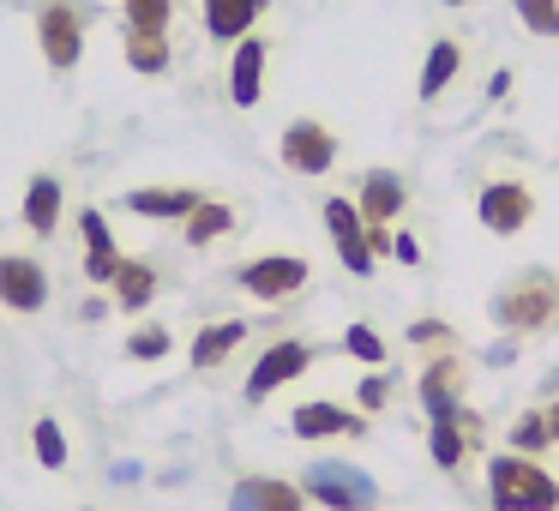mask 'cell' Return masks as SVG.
Here are the masks:
<instances>
[{
  "label": "cell",
  "instance_id": "obj_1",
  "mask_svg": "<svg viewBox=\"0 0 559 511\" xmlns=\"http://www.w3.org/2000/svg\"><path fill=\"white\" fill-rule=\"evenodd\" d=\"M487 319H493L506 337H542V331H559V271L530 265L511 271L506 283L487 301Z\"/></svg>",
  "mask_w": 559,
  "mask_h": 511
},
{
  "label": "cell",
  "instance_id": "obj_2",
  "mask_svg": "<svg viewBox=\"0 0 559 511\" xmlns=\"http://www.w3.org/2000/svg\"><path fill=\"white\" fill-rule=\"evenodd\" d=\"M487 506L493 511H559V482L523 451L487 457Z\"/></svg>",
  "mask_w": 559,
  "mask_h": 511
},
{
  "label": "cell",
  "instance_id": "obj_3",
  "mask_svg": "<svg viewBox=\"0 0 559 511\" xmlns=\"http://www.w3.org/2000/svg\"><path fill=\"white\" fill-rule=\"evenodd\" d=\"M301 494L325 511H379V482L361 470V463L343 457H319L301 470Z\"/></svg>",
  "mask_w": 559,
  "mask_h": 511
},
{
  "label": "cell",
  "instance_id": "obj_4",
  "mask_svg": "<svg viewBox=\"0 0 559 511\" xmlns=\"http://www.w3.org/2000/svg\"><path fill=\"white\" fill-rule=\"evenodd\" d=\"M37 49H43V61H49V73H73L79 55H85V7H79V0H43Z\"/></svg>",
  "mask_w": 559,
  "mask_h": 511
},
{
  "label": "cell",
  "instance_id": "obj_5",
  "mask_svg": "<svg viewBox=\"0 0 559 511\" xmlns=\"http://www.w3.org/2000/svg\"><path fill=\"white\" fill-rule=\"evenodd\" d=\"M307 277H313V265L301 253H259L235 271V289H247L253 301H289L307 289Z\"/></svg>",
  "mask_w": 559,
  "mask_h": 511
},
{
  "label": "cell",
  "instance_id": "obj_6",
  "mask_svg": "<svg viewBox=\"0 0 559 511\" xmlns=\"http://www.w3.org/2000/svg\"><path fill=\"white\" fill-rule=\"evenodd\" d=\"M313 343H301V337H283V343H271L265 355L253 361V373H247V385H241V397L247 403H265V397H277L289 379H301L307 367H313Z\"/></svg>",
  "mask_w": 559,
  "mask_h": 511
},
{
  "label": "cell",
  "instance_id": "obj_7",
  "mask_svg": "<svg viewBox=\"0 0 559 511\" xmlns=\"http://www.w3.org/2000/svg\"><path fill=\"white\" fill-rule=\"evenodd\" d=\"M337 133H331L325 121H289L283 127V139H277V157H283V169L289 175H331V163H337Z\"/></svg>",
  "mask_w": 559,
  "mask_h": 511
},
{
  "label": "cell",
  "instance_id": "obj_8",
  "mask_svg": "<svg viewBox=\"0 0 559 511\" xmlns=\"http://www.w3.org/2000/svg\"><path fill=\"white\" fill-rule=\"evenodd\" d=\"M475 217L487 235H523L535 223V193L523 181H487L475 193Z\"/></svg>",
  "mask_w": 559,
  "mask_h": 511
},
{
  "label": "cell",
  "instance_id": "obj_9",
  "mask_svg": "<svg viewBox=\"0 0 559 511\" xmlns=\"http://www.w3.org/2000/svg\"><path fill=\"white\" fill-rule=\"evenodd\" d=\"M463 385H469V361H463L457 349H439L433 361L421 367V379H415V397H421L427 421H439V415L463 409Z\"/></svg>",
  "mask_w": 559,
  "mask_h": 511
},
{
  "label": "cell",
  "instance_id": "obj_10",
  "mask_svg": "<svg viewBox=\"0 0 559 511\" xmlns=\"http://www.w3.org/2000/svg\"><path fill=\"white\" fill-rule=\"evenodd\" d=\"M0 307L7 313H43L49 307V271L31 253H0Z\"/></svg>",
  "mask_w": 559,
  "mask_h": 511
},
{
  "label": "cell",
  "instance_id": "obj_11",
  "mask_svg": "<svg viewBox=\"0 0 559 511\" xmlns=\"http://www.w3.org/2000/svg\"><path fill=\"white\" fill-rule=\"evenodd\" d=\"M481 415L463 403V409H451V415H439V421H427V451H433V463L445 475H457L463 470V457H469L475 445H481Z\"/></svg>",
  "mask_w": 559,
  "mask_h": 511
},
{
  "label": "cell",
  "instance_id": "obj_12",
  "mask_svg": "<svg viewBox=\"0 0 559 511\" xmlns=\"http://www.w3.org/2000/svg\"><path fill=\"white\" fill-rule=\"evenodd\" d=\"M325 229H331V247H337L343 271L349 277H373V247H367V223L355 211V199H325Z\"/></svg>",
  "mask_w": 559,
  "mask_h": 511
},
{
  "label": "cell",
  "instance_id": "obj_13",
  "mask_svg": "<svg viewBox=\"0 0 559 511\" xmlns=\"http://www.w3.org/2000/svg\"><path fill=\"white\" fill-rule=\"evenodd\" d=\"M289 433L295 439H361L367 415L343 409V403H331V397H313V403H295L289 409Z\"/></svg>",
  "mask_w": 559,
  "mask_h": 511
},
{
  "label": "cell",
  "instance_id": "obj_14",
  "mask_svg": "<svg viewBox=\"0 0 559 511\" xmlns=\"http://www.w3.org/2000/svg\"><path fill=\"white\" fill-rule=\"evenodd\" d=\"M313 499L301 494V482H283V475H241L229 487V511H307Z\"/></svg>",
  "mask_w": 559,
  "mask_h": 511
},
{
  "label": "cell",
  "instance_id": "obj_15",
  "mask_svg": "<svg viewBox=\"0 0 559 511\" xmlns=\"http://www.w3.org/2000/svg\"><path fill=\"white\" fill-rule=\"evenodd\" d=\"M265 61H271L265 37H241L229 49V103L235 109H259V97H265Z\"/></svg>",
  "mask_w": 559,
  "mask_h": 511
},
{
  "label": "cell",
  "instance_id": "obj_16",
  "mask_svg": "<svg viewBox=\"0 0 559 511\" xmlns=\"http://www.w3.org/2000/svg\"><path fill=\"white\" fill-rule=\"evenodd\" d=\"M403 205H409V187H403L397 169H367V175H361V193H355V211H361V223H379V229H391V223L403 217Z\"/></svg>",
  "mask_w": 559,
  "mask_h": 511
},
{
  "label": "cell",
  "instance_id": "obj_17",
  "mask_svg": "<svg viewBox=\"0 0 559 511\" xmlns=\"http://www.w3.org/2000/svg\"><path fill=\"white\" fill-rule=\"evenodd\" d=\"M199 187H133V193L121 199L133 217H151V223H187L199 211Z\"/></svg>",
  "mask_w": 559,
  "mask_h": 511
},
{
  "label": "cell",
  "instance_id": "obj_18",
  "mask_svg": "<svg viewBox=\"0 0 559 511\" xmlns=\"http://www.w3.org/2000/svg\"><path fill=\"white\" fill-rule=\"evenodd\" d=\"M61 211H67L61 175H31V181H25V205H19V217H25V229L49 241V235L61 229Z\"/></svg>",
  "mask_w": 559,
  "mask_h": 511
},
{
  "label": "cell",
  "instance_id": "obj_19",
  "mask_svg": "<svg viewBox=\"0 0 559 511\" xmlns=\"http://www.w3.org/2000/svg\"><path fill=\"white\" fill-rule=\"evenodd\" d=\"M265 7L271 0H205V31H211V43H241V37H253V25L265 19Z\"/></svg>",
  "mask_w": 559,
  "mask_h": 511
},
{
  "label": "cell",
  "instance_id": "obj_20",
  "mask_svg": "<svg viewBox=\"0 0 559 511\" xmlns=\"http://www.w3.org/2000/svg\"><path fill=\"white\" fill-rule=\"evenodd\" d=\"M241 343H247V319H211V325L193 337L187 361H193V373H217V367L229 361V355L241 349Z\"/></svg>",
  "mask_w": 559,
  "mask_h": 511
},
{
  "label": "cell",
  "instance_id": "obj_21",
  "mask_svg": "<svg viewBox=\"0 0 559 511\" xmlns=\"http://www.w3.org/2000/svg\"><path fill=\"white\" fill-rule=\"evenodd\" d=\"M115 307H121V313H145L151 301H157V265H151V259H121V271H115Z\"/></svg>",
  "mask_w": 559,
  "mask_h": 511
},
{
  "label": "cell",
  "instance_id": "obj_22",
  "mask_svg": "<svg viewBox=\"0 0 559 511\" xmlns=\"http://www.w3.org/2000/svg\"><path fill=\"white\" fill-rule=\"evenodd\" d=\"M463 73V49L451 37H439L433 49H427V61H421V73H415V91H421V103H439L451 91V79Z\"/></svg>",
  "mask_w": 559,
  "mask_h": 511
},
{
  "label": "cell",
  "instance_id": "obj_23",
  "mask_svg": "<svg viewBox=\"0 0 559 511\" xmlns=\"http://www.w3.org/2000/svg\"><path fill=\"white\" fill-rule=\"evenodd\" d=\"M229 229H235V205H223V199H199V211L181 223L187 247H211V241H223Z\"/></svg>",
  "mask_w": 559,
  "mask_h": 511
},
{
  "label": "cell",
  "instance_id": "obj_24",
  "mask_svg": "<svg viewBox=\"0 0 559 511\" xmlns=\"http://www.w3.org/2000/svg\"><path fill=\"white\" fill-rule=\"evenodd\" d=\"M127 67H133V73H145V79H163L169 73V37H151V31H127Z\"/></svg>",
  "mask_w": 559,
  "mask_h": 511
},
{
  "label": "cell",
  "instance_id": "obj_25",
  "mask_svg": "<svg viewBox=\"0 0 559 511\" xmlns=\"http://www.w3.org/2000/svg\"><path fill=\"white\" fill-rule=\"evenodd\" d=\"M121 19H127V31H151V37H169L175 0H121Z\"/></svg>",
  "mask_w": 559,
  "mask_h": 511
},
{
  "label": "cell",
  "instance_id": "obj_26",
  "mask_svg": "<svg viewBox=\"0 0 559 511\" xmlns=\"http://www.w3.org/2000/svg\"><path fill=\"white\" fill-rule=\"evenodd\" d=\"M511 451H523V457H542L547 445H554V433H547V415L542 409H523L518 421H511Z\"/></svg>",
  "mask_w": 559,
  "mask_h": 511
},
{
  "label": "cell",
  "instance_id": "obj_27",
  "mask_svg": "<svg viewBox=\"0 0 559 511\" xmlns=\"http://www.w3.org/2000/svg\"><path fill=\"white\" fill-rule=\"evenodd\" d=\"M31 445H37L43 470H67V433H61V421H55V415H43V421L31 427Z\"/></svg>",
  "mask_w": 559,
  "mask_h": 511
},
{
  "label": "cell",
  "instance_id": "obj_28",
  "mask_svg": "<svg viewBox=\"0 0 559 511\" xmlns=\"http://www.w3.org/2000/svg\"><path fill=\"white\" fill-rule=\"evenodd\" d=\"M343 349H349L355 355V361H367V367H385V337H379V331L373 325H361V319H355V325L349 331H343Z\"/></svg>",
  "mask_w": 559,
  "mask_h": 511
},
{
  "label": "cell",
  "instance_id": "obj_29",
  "mask_svg": "<svg viewBox=\"0 0 559 511\" xmlns=\"http://www.w3.org/2000/svg\"><path fill=\"white\" fill-rule=\"evenodd\" d=\"M530 37H559V0H511Z\"/></svg>",
  "mask_w": 559,
  "mask_h": 511
},
{
  "label": "cell",
  "instance_id": "obj_30",
  "mask_svg": "<svg viewBox=\"0 0 559 511\" xmlns=\"http://www.w3.org/2000/svg\"><path fill=\"white\" fill-rule=\"evenodd\" d=\"M79 241H85V253H121V247H115L109 217H103L97 205H85V211H79Z\"/></svg>",
  "mask_w": 559,
  "mask_h": 511
},
{
  "label": "cell",
  "instance_id": "obj_31",
  "mask_svg": "<svg viewBox=\"0 0 559 511\" xmlns=\"http://www.w3.org/2000/svg\"><path fill=\"white\" fill-rule=\"evenodd\" d=\"M169 349H175V337L163 325H139L133 337H127V355H133V361H163Z\"/></svg>",
  "mask_w": 559,
  "mask_h": 511
},
{
  "label": "cell",
  "instance_id": "obj_32",
  "mask_svg": "<svg viewBox=\"0 0 559 511\" xmlns=\"http://www.w3.org/2000/svg\"><path fill=\"white\" fill-rule=\"evenodd\" d=\"M385 403H391V373L379 367V373H367L361 385H355V409H361V415H379Z\"/></svg>",
  "mask_w": 559,
  "mask_h": 511
},
{
  "label": "cell",
  "instance_id": "obj_33",
  "mask_svg": "<svg viewBox=\"0 0 559 511\" xmlns=\"http://www.w3.org/2000/svg\"><path fill=\"white\" fill-rule=\"evenodd\" d=\"M409 343H415V349H457V331H451L445 319H415Z\"/></svg>",
  "mask_w": 559,
  "mask_h": 511
},
{
  "label": "cell",
  "instance_id": "obj_34",
  "mask_svg": "<svg viewBox=\"0 0 559 511\" xmlns=\"http://www.w3.org/2000/svg\"><path fill=\"white\" fill-rule=\"evenodd\" d=\"M391 259H403V265H421V241H415V235H391Z\"/></svg>",
  "mask_w": 559,
  "mask_h": 511
},
{
  "label": "cell",
  "instance_id": "obj_35",
  "mask_svg": "<svg viewBox=\"0 0 559 511\" xmlns=\"http://www.w3.org/2000/svg\"><path fill=\"white\" fill-rule=\"evenodd\" d=\"M518 349H523V337H506V343H493V349H487V367H511V361H518Z\"/></svg>",
  "mask_w": 559,
  "mask_h": 511
},
{
  "label": "cell",
  "instance_id": "obj_36",
  "mask_svg": "<svg viewBox=\"0 0 559 511\" xmlns=\"http://www.w3.org/2000/svg\"><path fill=\"white\" fill-rule=\"evenodd\" d=\"M506 97H511V73H506V67H499V73L487 79V103H506Z\"/></svg>",
  "mask_w": 559,
  "mask_h": 511
},
{
  "label": "cell",
  "instance_id": "obj_37",
  "mask_svg": "<svg viewBox=\"0 0 559 511\" xmlns=\"http://www.w3.org/2000/svg\"><path fill=\"white\" fill-rule=\"evenodd\" d=\"M109 307H115V301H103V295H91V301H85V307H79V319H85V325H97V319H103V313H109Z\"/></svg>",
  "mask_w": 559,
  "mask_h": 511
},
{
  "label": "cell",
  "instance_id": "obj_38",
  "mask_svg": "<svg viewBox=\"0 0 559 511\" xmlns=\"http://www.w3.org/2000/svg\"><path fill=\"white\" fill-rule=\"evenodd\" d=\"M542 415H547V433H554V445H559V397H554V403H547V409H542Z\"/></svg>",
  "mask_w": 559,
  "mask_h": 511
},
{
  "label": "cell",
  "instance_id": "obj_39",
  "mask_svg": "<svg viewBox=\"0 0 559 511\" xmlns=\"http://www.w3.org/2000/svg\"><path fill=\"white\" fill-rule=\"evenodd\" d=\"M547 391H554V397H559V367H554V373H547Z\"/></svg>",
  "mask_w": 559,
  "mask_h": 511
},
{
  "label": "cell",
  "instance_id": "obj_40",
  "mask_svg": "<svg viewBox=\"0 0 559 511\" xmlns=\"http://www.w3.org/2000/svg\"><path fill=\"white\" fill-rule=\"evenodd\" d=\"M439 7H469V0H439Z\"/></svg>",
  "mask_w": 559,
  "mask_h": 511
}]
</instances>
